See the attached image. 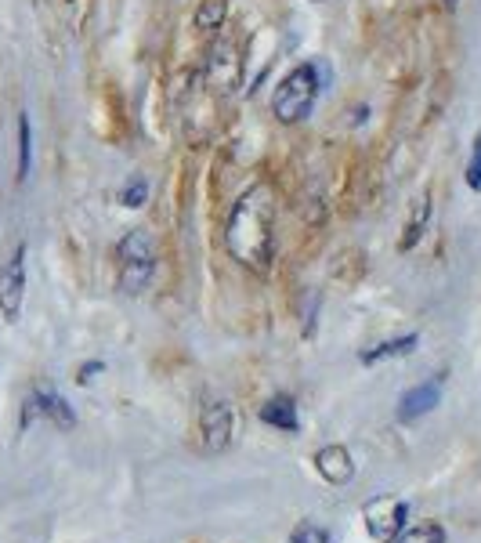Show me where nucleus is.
<instances>
[{"label":"nucleus","instance_id":"obj_2","mask_svg":"<svg viewBox=\"0 0 481 543\" xmlns=\"http://www.w3.org/2000/svg\"><path fill=\"white\" fill-rule=\"evenodd\" d=\"M156 276V243L145 229L123 232L116 243V283L127 297L145 294V286Z\"/></svg>","mask_w":481,"mask_h":543},{"label":"nucleus","instance_id":"obj_13","mask_svg":"<svg viewBox=\"0 0 481 543\" xmlns=\"http://www.w3.org/2000/svg\"><path fill=\"white\" fill-rule=\"evenodd\" d=\"M228 19V0H199L196 8V29H203V33H210V29H221Z\"/></svg>","mask_w":481,"mask_h":543},{"label":"nucleus","instance_id":"obj_3","mask_svg":"<svg viewBox=\"0 0 481 543\" xmlns=\"http://www.w3.org/2000/svg\"><path fill=\"white\" fill-rule=\"evenodd\" d=\"M322 91V77L315 62L290 69L272 95V113L279 116V124H301L304 116L315 109V98Z\"/></svg>","mask_w":481,"mask_h":543},{"label":"nucleus","instance_id":"obj_5","mask_svg":"<svg viewBox=\"0 0 481 543\" xmlns=\"http://www.w3.org/2000/svg\"><path fill=\"white\" fill-rule=\"evenodd\" d=\"M362 518H366V529L373 533V540L380 543H391L402 529H406V518H409V507L395 496H377V500H369L362 507Z\"/></svg>","mask_w":481,"mask_h":543},{"label":"nucleus","instance_id":"obj_9","mask_svg":"<svg viewBox=\"0 0 481 543\" xmlns=\"http://www.w3.org/2000/svg\"><path fill=\"white\" fill-rule=\"evenodd\" d=\"M33 402H37V410H40V417H48L55 428H62V431H69L76 424V413H73V406H69L62 395H58L55 388H44L40 384L37 391H33Z\"/></svg>","mask_w":481,"mask_h":543},{"label":"nucleus","instance_id":"obj_4","mask_svg":"<svg viewBox=\"0 0 481 543\" xmlns=\"http://www.w3.org/2000/svg\"><path fill=\"white\" fill-rule=\"evenodd\" d=\"M199 435H203L207 453H221V449L232 446L236 417H232V406L225 399H207L199 406Z\"/></svg>","mask_w":481,"mask_h":543},{"label":"nucleus","instance_id":"obj_7","mask_svg":"<svg viewBox=\"0 0 481 543\" xmlns=\"http://www.w3.org/2000/svg\"><path fill=\"white\" fill-rule=\"evenodd\" d=\"M442 384H445V373H438V377H431V381L416 384V388H409L406 395H402V402H398V420H420L427 417V413L442 402Z\"/></svg>","mask_w":481,"mask_h":543},{"label":"nucleus","instance_id":"obj_20","mask_svg":"<svg viewBox=\"0 0 481 543\" xmlns=\"http://www.w3.org/2000/svg\"><path fill=\"white\" fill-rule=\"evenodd\" d=\"M445 8H456V0H445Z\"/></svg>","mask_w":481,"mask_h":543},{"label":"nucleus","instance_id":"obj_1","mask_svg":"<svg viewBox=\"0 0 481 543\" xmlns=\"http://www.w3.org/2000/svg\"><path fill=\"white\" fill-rule=\"evenodd\" d=\"M225 247L239 265L268 272L275 261V196L268 185H250L228 214Z\"/></svg>","mask_w":481,"mask_h":543},{"label":"nucleus","instance_id":"obj_19","mask_svg":"<svg viewBox=\"0 0 481 543\" xmlns=\"http://www.w3.org/2000/svg\"><path fill=\"white\" fill-rule=\"evenodd\" d=\"M467 185H471L474 192H481V131L474 134L471 163H467Z\"/></svg>","mask_w":481,"mask_h":543},{"label":"nucleus","instance_id":"obj_12","mask_svg":"<svg viewBox=\"0 0 481 543\" xmlns=\"http://www.w3.org/2000/svg\"><path fill=\"white\" fill-rule=\"evenodd\" d=\"M427 221H431V196H420V200L413 203V218H409L406 225V236H402V250H413L416 243H420V236H424Z\"/></svg>","mask_w":481,"mask_h":543},{"label":"nucleus","instance_id":"obj_17","mask_svg":"<svg viewBox=\"0 0 481 543\" xmlns=\"http://www.w3.org/2000/svg\"><path fill=\"white\" fill-rule=\"evenodd\" d=\"M362 268H366V265H362L359 254H355V250H348V254L333 265V279H340L344 286H355V283H359V276H362Z\"/></svg>","mask_w":481,"mask_h":543},{"label":"nucleus","instance_id":"obj_15","mask_svg":"<svg viewBox=\"0 0 481 543\" xmlns=\"http://www.w3.org/2000/svg\"><path fill=\"white\" fill-rule=\"evenodd\" d=\"M29 163H33V131H29V113H19V174L15 178H29Z\"/></svg>","mask_w":481,"mask_h":543},{"label":"nucleus","instance_id":"obj_10","mask_svg":"<svg viewBox=\"0 0 481 543\" xmlns=\"http://www.w3.org/2000/svg\"><path fill=\"white\" fill-rule=\"evenodd\" d=\"M261 420H265L268 428H279V431H301V420H297V402L290 395H275L261 406Z\"/></svg>","mask_w":481,"mask_h":543},{"label":"nucleus","instance_id":"obj_14","mask_svg":"<svg viewBox=\"0 0 481 543\" xmlns=\"http://www.w3.org/2000/svg\"><path fill=\"white\" fill-rule=\"evenodd\" d=\"M391 543H445V529L438 522H420L402 529Z\"/></svg>","mask_w":481,"mask_h":543},{"label":"nucleus","instance_id":"obj_6","mask_svg":"<svg viewBox=\"0 0 481 543\" xmlns=\"http://www.w3.org/2000/svg\"><path fill=\"white\" fill-rule=\"evenodd\" d=\"M22 297H26V247L11 254V261L0 268V315L15 323L22 312Z\"/></svg>","mask_w":481,"mask_h":543},{"label":"nucleus","instance_id":"obj_8","mask_svg":"<svg viewBox=\"0 0 481 543\" xmlns=\"http://www.w3.org/2000/svg\"><path fill=\"white\" fill-rule=\"evenodd\" d=\"M315 467H319V475L330 482V486H344L355 478V460L344 446H322L315 453Z\"/></svg>","mask_w":481,"mask_h":543},{"label":"nucleus","instance_id":"obj_16","mask_svg":"<svg viewBox=\"0 0 481 543\" xmlns=\"http://www.w3.org/2000/svg\"><path fill=\"white\" fill-rule=\"evenodd\" d=\"M120 203L127 210H138L149 203V181L142 178V174H134V178H127V185L120 189Z\"/></svg>","mask_w":481,"mask_h":543},{"label":"nucleus","instance_id":"obj_11","mask_svg":"<svg viewBox=\"0 0 481 543\" xmlns=\"http://www.w3.org/2000/svg\"><path fill=\"white\" fill-rule=\"evenodd\" d=\"M416 344H420V334H402V337H395V341H384V344H377V348L362 352L359 359L366 362V366H377V362H384V359H402V355H413Z\"/></svg>","mask_w":481,"mask_h":543},{"label":"nucleus","instance_id":"obj_18","mask_svg":"<svg viewBox=\"0 0 481 543\" xmlns=\"http://www.w3.org/2000/svg\"><path fill=\"white\" fill-rule=\"evenodd\" d=\"M290 543H330V536H326V529H319V525L304 522L290 533Z\"/></svg>","mask_w":481,"mask_h":543}]
</instances>
